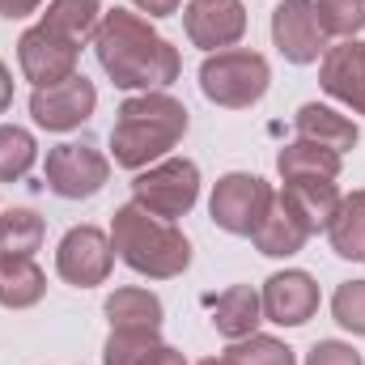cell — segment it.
Listing matches in <instances>:
<instances>
[{"label":"cell","mask_w":365,"mask_h":365,"mask_svg":"<svg viewBox=\"0 0 365 365\" xmlns=\"http://www.w3.org/2000/svg\"><path fill=\"white\" fill-rule=\"evenodd\" d=\"M93 56L102 73L115 81V90L145 93L175 86L182 73L179 47L149 26V17L132 9H106L93 34Z\"/></svg>","instance_id":"1"},{"label":"cell","mask_w":365,"mask_h":365,"mask_svg":"<svg viewBox=\"0 0 365 365\" xmlns=\"http://www.w3.org/2000/svg\"><path fill=\"white\" fill-rule=\"evenodd\" d=\"M191 128V110L175 93L145 90L123 98L115 128H110V158L123 170H145L162 162Z\"/></svg>","instance_id":"2"},{"label":"cell","mask_w":365,"mask_h":365,"mask_svg":"<svg viewBox=\"0 0 365 365\" xmlns=\"http://www.w3.org/2000/svg\"><path fill=\"white\" fill-rule=\"evenodd\" d=\"M110 247L136 276L175 280L191 268V242L175 221L145 212L140 204H123L110 217Z\"/></svg>","instance_id":"3"},{"label":"cell","mask_w":365,"mask_h":365,"mask_svg":"<svg viewBox=\"0 0 365 365\" xmlns=\"http://www.w3.org/2000/svg\"><path fill=\"white\" fill-rule=\"evenodd\" d=\"M268 86H272V68L251 47H225V51H212L200 64V93L212 106H225V110L255 106L268 93Z\"/></svg>","instance_id":"4"},{"label":"cell","mask_w":365,"mask_h":365,"mask_svg":"<svg viewBox=\"0 0 365 365\" xmlns=\"http://www.w3.org/2000/svg\"><path fill=\"white\" fill-rule=\"evenodd\" d=\"M200 200V166L191 158H162L132 179V204L162 221H179Z\"/></svg>","instance_id":"5"},{"label":"cell","mask_w":365,"mask_h":365,"mask_svg":"<svg viewBox=\"0 0 365 365\" xmlns=\"http://www.w3.org/2000/svg\"><path fill=\"white\" fill-rule=\"evenodd\" d=\"M272 195L276 191L268 187V179L247 175V170H230V175H221L217 187H212L208 217H212L217 230H225V234H234V238H251V234L259 230V221H264Z\"/></svg>","instance_id":"6"},{"label":"cell","mask_w":365,"mask_h":365,"mask_svg":"<svg viewBox=\"0 0 365 365\" xmlns=\"http://www.w3.org/2000/svg\"><path fill=\"white\" fill-rule=\"evenodd\" d=\"M47 191L60 200H90L98 195L110 179V162L102 149H93L90 140H64L56 149H47V166H43Z\"/></svg>","instance_id":"7"},{"label":"cell","mask_w":365,"mask_h":365,"mask_svg":"<svg viewBox=\"0 0 365 365\" xmlns=\"http://www.w3.org/2000/svg\"><path fill=\"white\" fill-rule=\"evenodd\" d=\"M110 268H115V247H110V234L98 225H73L56 247V272L73 289L106 284Z\"/></svg>","instance_id":"8"},{"label":"cell","mask_w":365,"mask_h":365,"mask_svg":"<svg viewBox=\"0 0 365 365\" xmlns=\"http://www.w3.org/2000/svg\"><path fill=\"white\" fill-rule=\"evenodd\" d=\"M77 64H81V47L60 38L56 30H47L43 21L30 26L21 38H17V68L21 77L34 86V90H47L56 81H68L77 77Z\"/></svg>","instance_id":"9"},{"label":"cell","mask_w":365,"mask_h":365,"mask_svg":"<svg viewBox=\"0 0 365 365\" xmlns=\"http://www.w3.org/2000/svg\"><path fill=\"white\" fill-rule=\"evenodd\" d=\"M272 43L289 64H314L327 51L314 0H280L272 9Z\"/></svg>","instance_id":"10"},{"label":"cell","mask_w":365,"mask_h":365,"mask_svg":"<svg viewBox=\"0 0 365 365\" xmlns=\"http://www.w3.org/2000/svg\"><path fill=\"white\" fill-rule=\"evenodd\" d=\"M93 106H98V90H93V81L86 73L30 93V115L47 132H73V128H81L93 115Z\"/></svg>","instance_id":"11"},{"label":"cell","mask_w":365,"mask_h":365,"mask_svg":"<svg viewBox=\"0 0 365 365\" xmlns=\"http://www.w3.org/2000/svg\"><path fill=\"white\" fill-rule=\"evenodd\" d=\"M259 302H264V319L276 327H302L314 319L319 310V280L302 268H284L272 272L259 289Z\"/></svg>","instance_id":"12"},{"label":"cell","mask_w":365,"mask_h":365,"mask_svg":"<svg viewBox=\"0 0 365 365\" xmlns=\"http://www.w3.org/2000/svg\"><path fill=\"white\" fill-rule=\"evenodd\" d=\"M182 30L195 47L212 56V51L234 47L247 34V9L242 0H191L182 4Z\"/></svg>","instance_id":"13"},{"label":"cell","mask_w":365,"mask_h":365,"mask_svg":"<svg viewBox=\"0 0 365 365\" xmlns=\"http://www.w3.org/2000/svg\"><path fill=\"white\" fill-rule=\"evenodd\" d=\"M319 86L327 98L344 102L353 115H365V43L344 38L323 51L319 60Z\"/></svg>","instance_id":"14"},{"label":"cell","mask_w":365,"mask_h":365,"mask_svg":"<svg viewBox=\"0 0 365 365\" xmlns=\"http://www.w3.org/2000/svg\"><path fill=\"white\" fill-rule=\"evenodd\" d=\"M251 242H255V251L268 255V259H289V255H297V251L310 242V230H306L302 217L289 208V200L276 191L272 204H268V212H264V221H259V230L251 234Z\"/></svg>","instance_id":"15"},{"label":"cell","mask_w":365,"mask_h":365,"mask_svg":"<svg viewBox=\"0 0 365 365\" xmlns=\"http://www.w3.org/2000/svg\"><path fill=\"white\" fill-rule=\"evenodd\" d=\"M293 132H297V140H310V145H323V149H336V153H349V149H357V140H361V128H357L349 115H340V110H331V106H323V102L297 106Z\"/></svg>","instance_id":"16"},{"label":"cell","mask_w":365,"mask_h":365,"mask_svg":"<svg viewBox=\"0 0 365 365\" xmlns=\"http://www.w3.org/2000/svg\"><path fill=\"white\" fill-rule=\"evenodd\" d=\"M208 310H212V327L221 340H242L264 319V302H259L255 284H230L225 293L208 297Z\"/></svg>","instance_id":"17"},{"label":"cell","mask_w":365,"mask_h":365,"mask_svg":"<svg viewBox=\"0 0 365 365\" xmlns=\"http://www.w3.org/2000/svg\"><path fill=\"white\" fill-rule=\"evenodd\" d=\"M110 331H162V297L140 289V284H123L106 297L102 306Z\"/></svg>","instance_id":"18"},{"label":"cell","mask_w":365,"mask_h":365,"mask_svg":"<svg viewBox=\"0 0 365 365\" xmlns=\"http://www.w3.org/2000/svg\"><path fill=\"white\" fill-rule=\"evenodd\" d=\"M284 200H289V208L302 217V225L310 230V234H327V225H331V217H336V208H340V187L336 179H293L284 182V191H280Z\"/></svg>","instance_id":"19"},{"label":"cell","mask_w":365,"mask_h":365,"mask_svg":"<svg viewBox=\"0 0 365 365\" xmlns=\"http://www.w3.org/2000/svg\"><path fill=\"white\" fill-rule=\"evenodd\" d=\"M47 293V272L34 264V255H0V306L4 310H30Z\"/></svg>","instance_id":"20"},{"label":"cell","mask_w":365,"mask_h":365,"mask_svg":"<svg viewBox=\"0 0 365 365\" xmlns=\"http://www.w3.org/2000/svg\"><path fill=\"white\" fill-rule=\"evenodd\" d=\"M340 166H344V153L323 149V145H310V140H289V145L276 153V175H280V182L340 179Z\"/></svg>","instance_id":"21"},{"label":"cell","mask_w":365,"mask_h":365,"mask_svg":"<svg viewBox=\"0 0 365 365\" xmlns=\"http://www.w3.org/2000/svg\"><path fill=\"white\" fill-rule=\"evenodd\" d=\"M102 0H47V13H43V26L56 30L60 38L86 47L98 34V21H102Z\"/></svg>","instance_id":"22"},{"label":"cell","mask_w":365,"mask_h":365,"mask_svg":"<svg viewBox=\"0 0 365 365\" xmlns=\"http://www.w3.org/2000/svg\"><path fill=\"white\" fill-rule=\"evenodd\" d=\"M327 242L340 259L365 264V191H353L340 200V208L327 225Z\"/></svg>","instance_id":"23"},{"label":"cell","mask_w":365,"mask_h":365,"mask_svg":"<svg viewBox=\"0 0 365 365\" xmlns=\"http://www.w3.org/2000/svg\"><path fill=\"white\" fill-rule=\"evenodd\" d=\"M47 238V221L34 208H4L0 212V255H34Z\"/></svg>","instance_id":"24"},{"label":"cell","mask_w":365,"mask_h":365,"mask_svg":"<svg viewBox=\"0 0 365 365\" xmlns=\"http://www.w3.org/2000/svg\"><path fill=\"white\" fill-rule=\"evenodd\" d=\"M38 162V140L30 128L17 123H0V182L26 179Z\"/></svg>","instance_id":"25"},{"label":"cell","mask_w":365,"mask_h":365,"mask_svg":"<svg viewBox=\"0 0 365 365\" xmlns=\"http://www.w3.org/2000/svg\"><path fill=\"white\" fill-rule=\"evenodd\" d=\"M225 365H297V353L276 340V336H264V331H251L242 340H230V349L221 353Z\"/></svg>","instance_id":"26"},{"label":"cell","mask_w":365,"mask_h":365,"mask_svg":"<svg viewBox=\"0 0 365 365\" xmlns=\"http://www.w3.org/2000/svg\"><path fill=\"white\" fill-rule=\"evenodd\" d=\"M323 34L336 38H357L365 30V0H314Z\"/></svg>","instance_id":"27"},{"label":"cell","mask_w":365,"mask_h":365,"mask_svg":"<svg viewBox=\"0 0 365 365\" xmlns=\"http://www.w3.org/2000/svg\"><path fill=\"white\" fill-rule=\"evenodd\" d=\"M158 344H162V331H110L102 349V365H140Z\"/></svg>","instance_id":"28"},{"label":"cell","mask_w":365,"mask_h":365,"mask_svg":"<svg viewBox=\"0 0 365 365\" xmlns=\"http://www.w3.org/2000/svg\"><path fill=\"white\" fill-rule=\"evenodd\" d=\"M331 319L353 331V336H365V280H344L336 293H331Z\"/></svg>","instance_id":"29"},{"label":"cell","mask_w":365,"mask_h":365,"mask_svg":"<svg viewBox=\"0 0 365 365\" xmlns=\"http://www.w3.org/2000/svg\"><path fill=\"white\" fill-rule=\"evenodd\" d=\"M306 365H365V357L344 340H319L306 353Z\"/></svg>","instance_id":"30"},{"label":"cell","mask_w":365,"mask_h":365,"mask_svg":"<svg viewBox=\"0 0 365 365\" xmlns=\"http://www.w3.org/2000/svg\"><path fill=\"white\" fill-rule=\"evenodd\" d=\"M140 13H149V17H170V13H179L182 0H132Z\"/></svg>","instance_id":"31"},{"label":"cell","mask_w":365,"mask_h":365,"mask_svg":"<svg viewBox=\"0 0 365 365\" xmlns=\"http://www.w3.org/2000/svg\"><path fill=\"white\" fill-rule=\"evenodd\" d=\"M140 365H187V357H182L179 349H170V344H158Z\"/></svg>","instance_id":"32"},{"label":"cell","mask_w":365,"mask_h":365,"mask_svg":"<svg viewBox=\"0 0 365 365\" xmlns=\"http://www.w3.org/2000/svg\"><path fill=\"white\" fill-rule=\"evenodd\" d=\"M38 4H43V0H0V17H9V21H13V17H30Z\"/></svg>","instance_id":"33"},{"label":"cell","mask_w":365,"mask_h":365,"mask_svg":"<svg viewBox=\"0 0 365 365\" xmlns=\"http://www.w3.org/2000/svg\"><path fill=\"white\" fill-rule=\"evenodd\" d=\"M9 102H13V77H9V68H4V60H0V115L9 110Z\"/></svg>","instance_id":"34"},{"label":"cell","mask_w":365,"mask_h":365,"mask_svg":"<svg viewBox=\"0 0 365 365\" xmlns=\"http://www.w3.org/2000/svg\"><path fill=\"white\" fill-rule=\"evenodd\" d=\"M195 365H225L221 357H204V361H195Z\"/></svg>","instance_id":"35"}]
</instances>
